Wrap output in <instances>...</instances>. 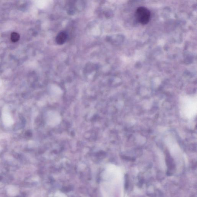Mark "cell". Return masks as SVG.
<instances>
[{
  "label": "cell",
  "instance_id": "3",
  "mask_svg": "<svg viewBox=\"0 0 197 197\" xmlns=\"http://www.w3.org/2000/svg\"><path fill=\"white\" fill-rule=\"evenodd\" d=\"M47 122L51 127L59 125L61 121V117L59 112L55 111H50L47 116Z\"/></svg>",
  "mask_w": 197,
  "mask_h": 197
},
{
  "label": "cell",
  "instance_id": "1",
  "mask_svg": "<svg viewBox=\"0 0 197 197\" xmlns=\"http://www.w3.org/2000/svg\"><path fill=\"white\" fill-rule=\"evenodd\" d=\"M180 110L182 115L187 119H191L196 115L197 99L196 96H185L180 102Z\"/></svg>",
  "mask_w": 197,
  "mask_h": 197
},
{
  "label": "cell",
  "instance_id": "5",
  "mask_svg": "<svg viewBox=\"0 0 197 197\" xmlns=\"http://www.w3.org/2000/svg\"><path fill=\"white\" fill-rule=\"evenodd\" d=\"M20 36L18 33L13 32L11 34V40L13 43H16L19 40Z\"/></svg>",
  "mask_w": 197,
  "mask_h": 197
},
{
  "label": "cell",
  "instance_id": "2",
  "mask_svg": "<svg viewBox=\"0 0 197 197\" xmlns=\"http://www.w3.org/2000/svg\"><path fill=\"white\" fill-rule=\"evenodd\" d=\"M135 16L138 22L143 25L146 24L150 19V11L147 8L140 7L136 10Z\"/></svg>",
  "mask_w": 197,
  "mask_h": 197
},
{
  "label": "cell",
  "instance_id": "4",
  "mask_svg": "<svg viewBox=\"0 0 197 197\" xmlns=\"http://www.w3.org/2000/svg\"><path fill=\"white\" fill-rule=\"evenodd\" d=\"M68 38V34L65 32H60L55 38V41L59 45H62L65 43Z\"/></svg>",
  "mask_w": 197,
  "mask_h": 197
}]
</instances>
